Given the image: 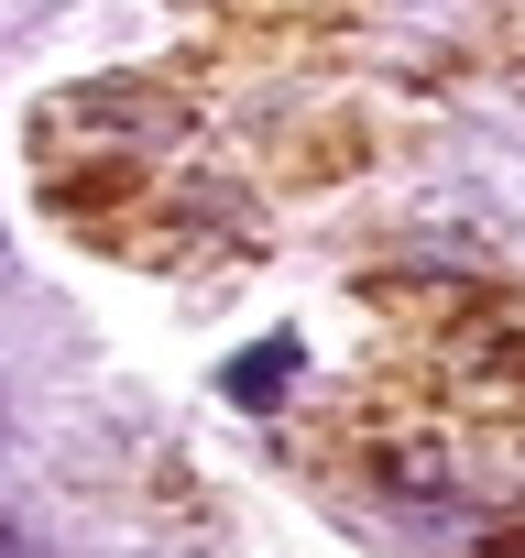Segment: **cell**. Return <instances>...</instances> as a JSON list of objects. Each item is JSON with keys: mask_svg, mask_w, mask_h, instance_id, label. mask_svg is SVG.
Wrapping results in <instances>:
<instances>
[{"mask_svg": "<svg viewBox=\"0 0 525 558\" xmlns=\"http://www.w3.org/2000/svg\"><path fill=\"white\" fill-rule=\"evenodd\" d=\"M0 558H34V547H23V536H12V525H0Z\"/></svg>", "mask_w": 525, "mask_h": 558, "instance_id": "obj_2", "label": "cell"}, {"mask_svg": "<svg viewBox=\"0 0 525 558\" xmlns=\"http://www.w3.org/2000/svg\"><path fill=\"white\" fill-rule=\"evenodd\" d=\"M285 373H296V340L241 351V362H230V405H274V395H285Z\"/></svg>", "mask_w": 525, "mask_h": 558, "instance_id": "obj_1", "label": "cell"}]
</instances>
